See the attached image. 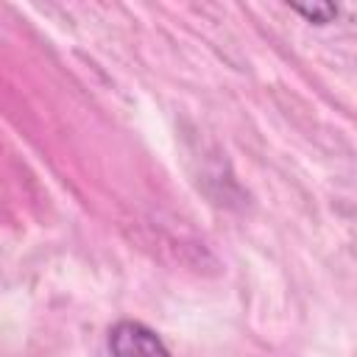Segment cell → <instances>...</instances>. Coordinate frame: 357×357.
<instances>
[{
    "instance_id": "cell-2",
    "label": "cell",
    "mask_w": 357,
    "mask_h": 357,
    "mask_svg": "<svg viewBox=\"0 0 357 357\" xmlns=\"http://www.w3.org/2000/svg\"><path fill=\"white\" fill-rule=\"evenodd\" d=\"M293 11H296V14H301L304 20H310V22H315V25H326V22H332V20L337 17V6H332V3H312V6H293Z\"/></svg>"
},
{
    "instance_id": "cell-1",
    "label": "cell",
    "mask_w": 357,
    "mask_h": 357,
    "mask_svg": "<svg viewBox=\"0 0 357 357\" xmlns=\"http://www.w3.org/2000/svg\"><path fill=\"white\" fill-rule=\"evenodd\" d=\"M112 357H173L165 340L139 321H117L109 329Z\"/></svg>"
}]
</instances>
